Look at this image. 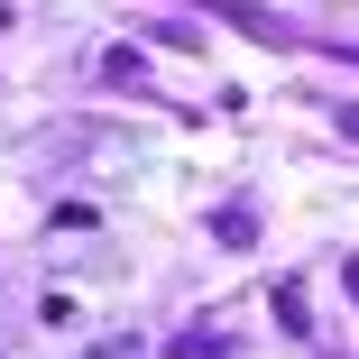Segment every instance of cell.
Here are the masks:
<instances>
[{"instance_id": "6da1fadb", "label": "cell", "mask_w": 359, "mask_h": 359, "mask_svg": "<svg viewBox=\"0 0 359 359\" xmlns=\"http://www.w3.org/2000/svg\"><path fill=\"white\" fill-rule=\"evenodd\" d=\"M212 240H231V249H249V240H258V212H240V203H231V212H212Z\"/></svg>"}, {"instance_id": "7a4b0ae2", "label": "cell", "mask_w": 359, "mask_h": 359, "mask_svg": "<svg viewBox=\"0 0 359 359\" xmlns=\"http://www.w3.org/2000/svg\"><path fill=\"white\" fill-rule=\"evenodd\" d=\"M166 359H231V341H212V332H184Z\"/></svg>"}, {"instance_id": "3957f363", "label": "cell", "mask_w": 359, "mask_h": 359, "mask_svg": "<svg viewBox=\"0 0 359 359\" xmlns=\"http://www.w3.org/2000/svg\"><path fill=\"white\" fill-rule=\"evenodd\" d=\"M341 285H350V295H359V258H341Z\"/></svg>"}, {"instance_id": "277c9868", "label": "cell", "mask_w": 359, "mask_h": 359, "mask_svg": "<svg viewBox=\"0 0 359 359\" xmlns=\"http://www.w3.org/2000/svg\"><path fill=\"white\" fill-rule=\"evenodd\" d=\"M341 138H359V111H341Z\"/></svg>"}, {"instance_id": "5b68a950", "label": "cell", "mask_w": 359, "mask_h": 359, "mask_svg": "<svg viewBox=\"0 0 359 359\" xmlns=\"http://www.w3.org/2000/svg\"><path fill=\"white\" fill-rule=\"evenodd\" d=\"M0 28H10V0H0Z\"/></svg>"}]
</instances>
